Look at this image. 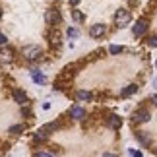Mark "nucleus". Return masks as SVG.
Masks as SVG:
<instances>
[{
  "label": "nucleus",
  "mask_w": 157,
  "mask_h": 157,
  "mask_svg": "<svg viewBox=\"0 0 157 157\" xmlns=\"http://www.w3.org/2000/svg\"><path fill=\"white\" fill-rule=\"evenodd\" d=\"M21 56L29 60V62H35V60H39L41 56H43V51H41V47L37 45H27L21 49Z\"/></svg>",
  "instance_id": "f257e3e1"
},
{
  "label": "nucleus",
  "mask_w": 157,
  "mask_h": 157,
  "mask_svg": "<svg viewBox=\"0 0 157 157\" xmlns=\"http://www.w3.org/2000/svg\"><path fill=\"white\" fill-rule=\"evenodd\" d=\"M130 21H132V14H130V10H126V8H120L117 10V14H114V23L122 29L126 25H130Z\"/></svg>",
  "instance_id": "f03ea898"
},
{
  "label": "nucleus",
  "mask_w": 157,
  "mask_h": 157,
  "mask_svg": "<svg viewBox=\"0 0 157 157\" xmlns=\"http://www.w3.org/2000/svg\"><path fill=\"white\" fill-rule=\"evenodd\" d=\"M149 118H151V113H149L147 109H138V111H134V114H132V122L134 124L149 122Z\"/></svg>",
  "instance_id": "7ed1b4c3"
},
{
  "label": "nucleus",
  "mask_w": 157,
  "mask_h": 157,
  "mask_svg": "<svg viewBox=\"0 0 157 157\" xmlns=\"http://www.w3.org/2000/svg\"><path fill=\"white\" fill-rule=\"evenodd\" d=\"M147 27H149V23H147V20H138L136 23H134V27H132V35H134V37H142L144 33L147 31Z\"/></svg>",
  "instance_id": "20e7f679"
},
{
  "label": "nucleus",
  "mask_w": 157,
  "mask_h": 157,
  "mask_svg": "<svg viewBox=\"0 0 157 157\" xmlns=\"http://www.w3.org/2000/svg\"><path fill=\"white\" fill-rule=\"evenodd\" d=\"M45 21L49 23L51 27H54L56 23L60 21V12L58 10H47V14H45Z\"/></svg>",
  "instance_id": "39448f33"
},
{
  "label": "nucleus",
  "mask_w": 157,
  "mask_h": 157,
  "mask_svg": "<svg viewBox=\"0 0 157 157\" xmlns=\"http://www.w3.org/2000/svg\"><path fill=\"white\" fill-rule=\"evenodd\" d=\"M107 33V27L103 25V23H95V25L89 27V35H91L93 39H99V37H103V35Z\"/></svg>",
  "instance_id": "423d86ee"
},
{
  "label": "nucleus",
  "mask_w": 157,
  "mask_h": 157,
  "mask_svg": "<svg viewBox=\"0 0 157 157\" xmlns=\"http://www.w3.org/2000/svg\"><path fill=\"white\" fill-rule=\"evenodd\" d=\"M12 97H14L16 103L27 105V95H25V91H21V89H14V91H12Z\"/></svg>",
  "instance_id": "0eeeda50"
},
{
  "label": "nucleus",
  "mask_w": 157,
  "mask_h": 157,
  "mask_svg": "<svg viewBox=\"0 0 157 157\" xmlns=\"http://www.w3.org/2000/svg\"><path fill=\"white\" fill-rule=\"evenodd\" d=\"M70 117L74 118V120H82V118H86V109H82L80 105L72 107V109H70Z\"/></svg>",
  "instance_id": "6e6552de"
},
{
  "label": "nucleus",
  "mask_w": 157,
  "mask_h": 157,
  "mask_svg": "<svg viewBox=\"0 0 157 157\" xmlns=\"http://www.w3.org/2000/svg\"><path fill=\"white\" fill-rule=\"evenodd\" d=\"M107 122H109V126H111L113 130H118L120 126H122V118H120V117H117V114H113V117H109V120H107Z\"/></svg>",
  "instance_id": "1a4fd4ad"
},
{
  "label": "nucleus",
  "mask_w": 157,
  "mask_h": 157,
  "mask_svg": "<svg viewBox=\"0 0 157 157\" xmlns=\"http://www.w3.org/2000/svg\"><path fill=\"white\" fill-rule=\"evenodd\" d=\"M136 91H138V86L136 83H130V86H126L122 89V97H130V95H134Z\"/></svg>",
  "instance_id": "9d476101"
},
{
  "label": "nucleus",
  "mask_w": 157,
  "mask_h": 157,
  "mask_svg": "<svg viewBox=\"0 0 157 157\" xmlns=\"http://www.w3.org/2000/svg\"><path fill=\"white\" fill-rule=\"evenodd\" d=\"M33 138H35V142H45L47 138H49V130H47V128L39 130V132H37V134H35Z\"/></svg>",
  "instance_id": "9b49d317"
},
{
  "label": "nucleus",
  "mask_w": 157,
  "mask_h": 157,
  "mask_svg": "<svg viewBox=\"0 0 157 157\" xmlns=\"http://www.w3.org/2000/svg\"><path fill=\"white\" fill-rule=\"evenodd\" d=\"M31 78H33V82H35V83H45V82H47V78H45L43 74H39L37 70H33V72H31Z\"/></svg>",
  "instance_id": "f8f14e48"
},
{
  "label": "nucleus",
  "mask_w": 157,
  "mask_h": 157,
  "mask_svg": "<svg viewBox=\"0 0 157 157\" xmlns=\"http://www.w3.org/2000/svg\"><path fill=\"white\" fill-rule=\"evenodd\" d=\"M136 138H138V140H140V142L144 144V146H149V142H151V138H149V136L146 134V132H138Z\"/></svg>",
  "instance_id": "ddd939ff"
},
{
  "label": "nucleus",
  "mask_w": 157,
  "mask_h": 157,
  "mask_svg": "<svg viewBox=\"0 0 157 157\" xmlns=\"http://www.w3.org/2000/svg\"><path fill=\"white\" fill-rule=\"evenodd\" d=\"M76 99L78 101H89V99H91V93H89V91H78Z\"/></svg>",
  "instance_id": "4468645a"
},
{
  "label": "nucleus",
  "mask_w": 157,
  "mask_h": 157,
  "mask_svg": "<svg viewBox=\"0 0 157 157\" xmlns=\"http://www.w3.org/2000/svg\"><path fill=\"white\" fill-rule=\"evenodd\" d=\"M72 20L74 21H83V14L80 10H72Z\"/></svg>",
  "instance_id": "2eb2a0df"
},
{
  "label": "nucleus",
  "mask_w": 157,
  "mask_h": 157,
  "mask_svg": "<svg viewBox=\"0 0 157 157\" xmlns=\"http://www.w3.org/2000/svg\"><path fill=\"white\" fill-rule=\"evenodd\" d=\"M21 132H23V126L21 124H14V126H10V134H21Z\"/></svg>",
  "instance_id": "dca6fc26"
},
{
  "label": "nucleus",
  "mask_w": 157,
  "mask_h": 157,
  "mask_svg": "<svg viewBox=\"0 0 157 157\" xmlns=\"http://www.w3.org/2000/svg\"><path fill=\"white\" fill-rule=\"evenodd\" d=\"M109 52H111V54H118V52H122V47H117V45H113L111 49H109Z\"/></svg>",
  "instance_id": "f3484780"
},
{
  "label": "nucleus",
  "mask_w": 157,
  "mask_h": 157,
  "mask_svg": "<svg viewBox=\"0 0 157 157\" xmlns=\"http://www.w3.org/2000/svg\"><path fill=\"white\" fill-rule=\"evenodd\" d=\"M147 45H149V47H155V49H157V35H153V37L147 39Z\"/></svg>",
  "instance_id": "a211bd4d"
},
{
  "label": "nucleus",
  "mask_w": 157,
  "mask_h": 157,
  "mask_svg": "<svg viewBox=\"0 0 157 157\" xmlns=\"http://www.w3.org/2000/svg\"><path fill=\"white\" fill-rule=\"evenodd\" d=\"M49 39H51V43H58V33H49Z\"/></svg>",
  "instance_id": "6ab92c4d"
},
{
  "label": "nucleus",
  "mask_w": 157,
  "mask_h": 157,
  "mask_svg": "<svg viewBox=\"0 0 157 157\" xmlns=\"http://www.w3.org/2000/svg\"><path fill=\"white\" fill-rule=\"evenodd\" d=\"M6 43H8V39H6V35H4V33H0V47H4Z\"/></svg>",
  "instance_id": "aec40b11"
},
{
  "label": "nucleus",
  "mask_w": 157,
  "mask_h": 157,
  "mask_svg": "<svg viewBox=\"0 0 157 157\" xmlns=\"http://www.w3.org/2000/svg\"><path fill=\"white\" fill-rule=\"evenodd\" d=\"M68 35H70V37H78V29H68Z\"/></svg>",
  "instance_id": "412c9836"
},
{
  "label": "nucleus",
  "mask_w": 157,
  "mask_h": 157,
  "mask_svg": "<svg viewBox=\"0 0 157 157\" xmlns=\"http://www.w3.org/2000/svg\"><path fill=\"white\" fill-rule=\"evenodd\" d=\"M0 52H2V54H4L6 58H10V56H12V51H8V49H2V51H0Z\"/></svg>",
  "instance_id": "4be33fe9"
},
{
  "label": "nucleus",
  "mask_w": 157,
  "mask_h": 157,
  "mask_svg": "<svg viewBox=\"0 0 157 157\" xmlns=\"http://www.w3.org/2000/svg\"><path fill=\"white\" fill-rule=\"evenodd\" d=\"M68 2H70V6H78V4L82 2V0H68Z\"/></svg>",
  "instance_id": "5701e85b"
},
{
  "label": "nucleus",
  "mask_w": 157,
  "mask_h": 157,
  "mask_svg": "<svg viewBox=\"0 0 157 157\" xmlns=\"http://www.w3.org/2000/svg\"><path fill=\"white\" fill-rule=\"evenodd\" d=\"M128 153H130V155H136V157H140V155H142L140 151H134V149H130V151H128Z\"/></svg>",
  "instance_id": "b1692460"
},
{
  "label": "nucleus",
  "mask_w": 157,
  "mask_h": 157,
  "mask_svg": "<svg viewBox=\"0 0 157 157\" xmlns=\"http://www.w3.org/2000/svg\"><path fill=\"white\" fill-rule=\"evenodd\" d=\"M151 103L157 107V93H155V95H151Z\"/></svg>",
  "instance_id": "393cba45"
},
{
  "label": "nucleus",
  "mask_w": 157,
  "mask_h": 157,
  "mask_svg": "<svg viewBox=\"0 0 157 157\" xmlns=\"http://www.w3.org/2000/svg\"><path fill=\"white\" fill-rule=\"evenodd\" d=\"M153 87H157V78H155V80H153Z\"/></svg>",
  "instance_id": "a878e982"
},
{
  "label": "nucleus",
  "mask_w": 157,
  "mask_h": 157,
  "mask_svg": "<svg viewBox=\"0 0 157 157\" xmlns=\"http://www.w3.org/2000/svg\"><path fill=\"white\" fill-rule=\"evenodd\" d=\"M0 17H2V8H0Z\"/></svg>",
  "instance_id": "bb28decb"
}]
</instances>
